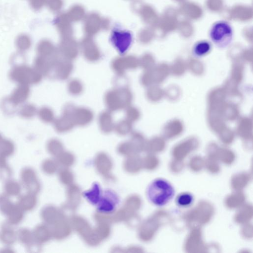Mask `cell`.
I'll use <instances>...</instances> for the list:
<instances>
[{"mask_svg":"<svg viewBox=\"0 0 253 253\" xmlns=\"http://www.w3.org/2000/svg\"><path fill=\"white\" fill-rule=\"evenodd\" d=\"M132 33L128 30L116 26L111 32L110 39L112 43L121 52L126 51L131 44Z\"/></svg>","mask_w":253,"mask_h":253,"instance_id":"cell-4","label":"cell"},{"mask_svg":"<svg viewBox=\"0 0 253 253\" xmlns=\"http://www.w3.org/2000/svg\"><path fill=\"white\" fill-rule=\"evenodd\" d=\"M209 37L212 42L220 48L228 47L233 38V30L227 21L220 20L214 23L209 31Z\"/></svg>","mask_w":253,"mask_h":253,"instance_id":"cell-3","label":"cell"},{"mask_svg":"<svg viewBox=\"0 0 253 253\" xmlns=\"http://www.w3.org/2000/svg\"><path fill=\"white\" fill-rule=\"evenodd\" d=\"M175 190L172 185L163 178H157L147 186L146 195L153 205L162 207L169 203L173 198Z\"/></svg>","mask_w":253,"mask_h":253,"instance_id":"cell-2","label":"cell"},{"mask_svg":"<svg viewBox=\"0 0 253 253\" xmlns=\"http://www.w3.org/2000/svg\"><path fill=\"white\" fill-rule=\"evenodd\" d=\"M84 197L103 213H111L116 210L120 202L118 194L113 190L103 189L98 182L83 193Z\"/></svg>","mask_w":253,"mask_h":253,"instance_id":"cell-1","label":"cell"},{"mask_svg":"<svg viewBox=\"0 0 253 253\" xmlns=\"http://www.w3.org/2000/svg\"><path fill=\"white\" fill-rule=\"evenodd\" d=\"M211 43L207 40L197 42L192 48V53L195 57H202L208 54L211 51Z\"/></svg>","mask_w":253,"mask_h":253,"instance_id":"cell-5","label":"cell"},{"mask_svg":"<svg viewBox=\"0 0 253 253\" xmlns=\"http://www.w3.org/2000/svg\"><path fill=\"white\" fill-rule=\"evenodd\" d=\"M193 202L194 196L189 192H183L178 194L175 199L176 204L181 208L188 207Z\"/></svg>","mask_w":253,"mask_h":253,"instance_id":"cell-6","label":"cell"}]
</instances>
